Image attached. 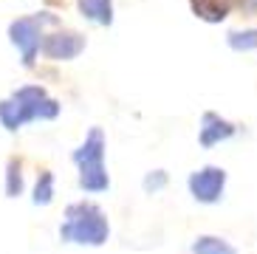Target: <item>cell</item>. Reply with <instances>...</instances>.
<instances>
[{"label":"cell","instance_id":"1","mask_svg":"<svg viewBox=\"0 0 257 254\" xmlns=\"http://www.w3.org/2000/svg\"><path fill=\"white\" fill-rule=\"evenodd\" d=\"M60 237L65 243H76V246H102L110 237V223L96 203L76 201L65 209Z\"/></svg>","mask_w":257,"mask_h":254},{"label":"cell","instance_id":"2","mask_svg":"<svg viewBox=\"0 0 257 254\" xmlns=\"http://www.w3.org/2000/svg\"><path fill=\"white\" fill-rule=\"evenodd\" d=\"M105 130L102 127H91L85 142L74 150V164L79 170V189L85 192H107L110 187V175L105 167Z\"/></svg>","mask_w":257,"mask_h":254},{"label":"cell","instance_id":"3","mask_svg":"<svg viewBox=\"0 0 257 254\" xmlns=\"http://www.w3.org/2000/svg\"><path fill=\"white\" fill-rule=\"evenodd\" d=\"M46 26H60V17L48 15V12H37V15L17 17L9 26V40L20 51V60H23L26 68H34V62H37L43 37H46Z\"/></svg>","mask_w":257,"mask_h":254},{"label":"cell","instance_id":"4","mask_svg":"<svg viewBox=\"0 0 257 254\" xmlns=\"http://www.w3.org/2000/svg\"><path fill=\"white\" fill-rule=\"evenodd\" d=\"M9 96L23 107L29 121H51L60 116V102L48 96V90L43 85H20L17 90H12Z\"/></svg>","mask_w":257,"mask_h":254},{"label":"cell","instance_id":"5","mask_svg":"<svg viewBox=\"0 0 257 254\" xmlns=\"http://www.w3.org/2000/svg\"><path fill=\"white\" fill-rule=\"evenodd\" d=\"M85 45H88L85 34H79V31L62 26V29H54V31H48L46 37H43V48H40V54H43L46 60H51V62H71V60H76V57L85 51Z\"/></svg>","mask_w":257,"mask_h":254},{"label":"cell","instance_id":"6","mask_svg":"<svg viewBox=\"0 0 257 254\" xmlns=\"http://www.w3.org/2000/svg\"><path fill=\"white\" fill-rule=\"evenodd\" d=\"M187 187H189V195L198 203H218L223 198V189H226V170L215 167V164H206L189 175Z\"/></svg>","mask_w":257,"mask_h":254},{"label":"cell","instance_id":"7","mask_svg":"<svg viewBox=\"0 0 257 254\" xmlns=\"http://www.w3.org/2000/svg\"><path fill=\"white\" fill-rule=\"evenodd\" d=\"M234 133H237V127H234L229 119L218 116V113L206 110L204 116H201V130H198V142H201V147L209 150V147H215V144H220V142H229Z\"/></svg>","mask_w":257,"mask_h":254},{"label":"cell","instance_id":"8","mask_svg":"<svg viewBox=\"0 0 257 254\" xmlns=\"http://www.w3.org/2000/svg\"><path fill=\"white\" fill-rule=\"evenodd\" d=\"M189 9L204 23H223L232 12H237V0H189Z\"/></svg>","mask_w":257,"mask_h":254},{"label":"cell","instance_id":"9","mask_svg":"<svg viewBox=\"0 0 257 254\" xmlns=\"http://www.w3.org/2000/svg\"><path fill=\"white\" fill-rule=\"evenodd\" d=\"M76 9L85 20L96 23V26L113 23V0H76Z\"/></svg>","mask_w":257,"mask_h":254},{"label":"cell","instance_id":"10","mask_svg":"<svg viewBox=\"0 0 257 254\" xmlns=\"http://www.w3.org/2000/svg\"><path fill=\"white\" fill-rule=\"evenodd\" d=\"M0 124L6 127L9 133H15V130H20L23 124H29V119H26L23 107L17 105L12 96H6L3 102H0Z\"/></svg>","mask_w":257,"mask_h":254},{"label":"cell","instance_id":"11","mask_svg":"<svg viewBox=\"0 0 257 254\" xmlns=\"http://www.w3.org/2000/svg\"><path fill=\"white\" fill-rule=\"evenodd\" d=\"M192 254H237V248L218 234H201L192 243Z\"/></svg>","mask_w":257,"mask_h":254},{"label":"cell","instance_id":"12","mask_svg":"<svg viewBox=\"0 0 257 254\" xmlns=\"http://www.w3.org/2000/svg\"><path fill=\"white\" fill-rule=\"evenodd\" d=\"M6 195L9 198L23 195V161L17 156H12L6 161Z\"/></svg>","mask_w":257,"mask_h":254},{"label":"cell","instance_id":"13","mask_svg":"<svg viewBox=\"0 0 257 254\" xmlns=\"http://www.w3.org/2000/svg\"><path fill=\"white\" fill-rule=\"evenodd\" d=\"M31 201H34V206H48L54 201V172L51 170H40Z\"/></svg>","mask_w":257,"mask_h":254},{"label":"cell","instance_id":"14","mask_svg":"<svg viewBox=\"0 0 257 254\" xmlns=\"http://www.w3.org/2000/svg\"><path fill=\"white\" fill-rule=\"evenodd\" d=\"M226 43L232 51H254L257 48V29H243V31H229L226 34Z\"/></svg>","mask_w":257,"mask_h":254},{"label":"cell","instance_id":"15","mask_svg":"<svg viewBox=\"0 0 257 254\" xmlns=\"http://www.w3.org/2000/svg\"><path fill=\"white\" fill-rule=\"evenodd\" d=\"M164 187H167V172L164 170H156L144 178V189H147V192H159V189H164Z\"/></svg>","mask_w":257,"mask_h":254},{"label":"cell","instance_id":"16","mask_svg":"<svg viewBox=\"0 0 257 254\" xmlns=\"http://www.w3.org/2000/svg\"><path fill=\"white\" fill-rule=\"evenodd\" d=\"M237 12L243 17H257V0H237Z\"/></svg>","mask_w":257,"mask_h":254}]
</instances>
